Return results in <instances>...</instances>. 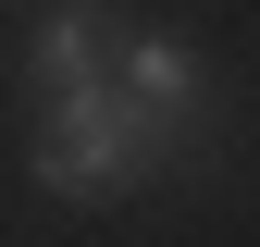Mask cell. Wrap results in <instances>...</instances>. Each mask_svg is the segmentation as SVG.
I'll return each instance as SVG.
<instances>
[{
    "label": "cell",
    "mask_w": 260,
    "mask_h": 247,
    "mask_svg": "<svg viewBox=\"0 0 260 247\" xmlns=\"http://www.w3.org/2000/svg\"><path fill=\"white\" fill-rule=\"evenodd\" d=\"M161 161H174V124H149L124 87L50 99V124H38V185L50 198H137Z\"/></svg>",
    "instance_id": "1"
},
{
    "label": "cell",
    "mask_w": 260,
    "mask_h": 247,
    "mask_svg": "<svg viewBox=\"0 0 260 247\" xmlns=\"http://www.w3.org/2000/svg\"><path fill=\"white\" fill-rule=\"evenodd\" d=\"M112 87H124L149 124L186 136V111H199V50H186V37H112Z\"/></svg>",
    "instance_id": "3"
},
{
    "label": "cell",
    "mask_w": 260,
    "mask_h": 247,
    "mask_svg": "<svg viewBox=\"0 0 260 247\" xmlns=\"http://www.w3.org/2000/svg\"><path fill=\"white\" fill-rule=\"evenodd\" d=\"M25 74H38V111L112 87V13H100V0H38V25H25Z\"/></svg>",
    "instance_id": "2"
}]
</instances>
